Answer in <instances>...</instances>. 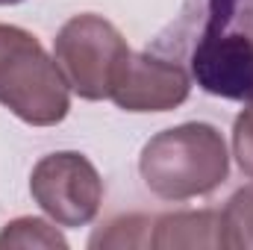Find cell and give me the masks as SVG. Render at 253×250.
Segmentation results:
<instances>
[{
  "label": "cell",
  "instance_id": "cell-8",
  "mask_svg": "<svg viewBox=\"0 0 253 250\" xmlns=\"http://www.w3.org/2000/svg\"><path fill=\"white\" fill-rule=\"evenodd\" d=\"M221 242L230 250H253V186L239 188L221 212Z\"/></svg>",
  "mask_w": 253,
  "mask_h": 250
},
{
  "label": "cell",
  "instance_id": "cell-4",
  "mask_svg": "<svg viewBox=\"0 0 253 250\" xmlns=\"http://www.w3.org/2000/svg\"><path fill=\"white\" fill-rule=\"evenodd\" d=\"M30 194L56 227H85L103 203V180L77 150L47 153L30 174Z\"/></svg>",
  "mask_w": 253,
  "mask_h": 250
},
{
  "label": "cell",
  "instance_id": "cell-7",
  "mask_svg": "<svg viewBox=\"0 0 253 250\" xmlns=\"http://www.w3.org/2000/svg\"><path fill=\"white\" fill-rule=\"evenodd\" d=\"M150 248H224L221 242V215L212 209H186L153 218Z\"/></svg>",
  "mask_w": 253,
  "mask_h": 250
},
{
  "label": "cell",
  "instance_id": "cell-3",
  "mask_svg": "<svg viewBox=\"0 0 253 250\" xmlns=\"http://www.w3.org/2000/svg\"><path fill=\"white\" fill-rule=\"evenodd\" d=\"M129 53L121 30L94 12L68 18L53 39V59L83 100H106Z\"/></svg>",
  "mask_w": 253,
  "mask_h": 250
},
{
  "label": "cell",
  "instance_id": "cell-6",
  "mask_svg": "<svg viewBox=\"0 0 253 250\" xmlns=\"http://www.w3.org/2000/svg\"><path fill=\"white\" fill-rule=\"evenodd\" d=\"M191 74L197 85L215 97L253 100V39L242 33L209 30L191 53Z\"/></svg>",
  "mask_w": 253,
  "mask_h": 250
},
{
  "label": "cell",
  "instance_id": "cell-5",
  "mask_svg": "<svg viewBox=\"0 0 253 250\" xmlns=\"http://www.w3.org/2000/svg\"><path fill=\"white\" fill-rule=\"evenodd\" d=\"M191 91V77L177 62L129 53L109 100L124 112H171L186 103Z\"/></svg>",
  "mask_w": 253,
  "mask_h": 250
},
{
  "label": "cell",
  "instance_id": "cell-13",
  "mask_svg": "<svg viewBox=\"0 0 253 250\" xmlns=\"http://www.w3.org/2000/svg\"><path fill=\"white\" fill-rule=\"evenodd\" d=\"M15 3H24V0H0V6H15Z\"/></svg>",
  "mask_w": 253,
  "mask_h": 250
},
{
  "label": "cell",
  "instance_id": "cell-11",
  "mask_svg": "<svg viewBox=\"0 0 253 250\" xmlns=\"http://www.w3.org/2000/svg\"><path fill=\"white\" fill-rule=\"evenodd\" d=\"M233 156L242 174L253 180V100L248 103V109H242V115L233 124Z\"/></svg>",
  "mask_w": 253,
  "mask_h": 250
},
{
  "label": "cell",
  "instance_id": "cell-9",
  "mask_svg": "<svg viewBox=\"0 0 253 250\" xmlns=\"http://www.w3.org/2000/svg\"><path fill=\"white\" fill-rule=\"evenodd\" d=\"M6 248H47V250L59 248V250H65L68 242H65V236L50 221L27 215V218L9 221L3 227V233H0V250H6Z\"/></svg>",
  "mask_w": 253,
  "mask_h": 250
},
{
  "label": "cell",
  "instance_id": "cell-2",
  "mask_svg": "<svg viewBox=\"0 0 253 250\" xmlns=\"http://www.w3.org/2000/svg\"><path fill=\"white\" fill-rule=\"evenodd\" d=\"M0 106L30 126H56L71 112V85L42 42L0 24Z\"/></svg>",
  "mask_w": 253,
  "mask_h": 250
},
{
  "label": "cell",
  "instance_id": "cell-1",
  "mask_svg": "<svg viewBox=\"0 0 253 250\" xmlns=\"http://www.w3.org/2000/svg\"><path fill=\"white\" fill-rule=\"evenodd\" d=\"M144 186L162 200H191L212 194L230 174L224 135L212 124L189 121L156 132L138 156Z\"/></svg>",
  "mask_w": 253,
  "mask_h": 250
},
{
  "label": "cell",
  "instance_id": "cell-10",
  "mask_svg": "<svg viewBox=\"0 0 253 250\" xmlns=\"http://www.w3.org/2000/svg\"><path fill=\"white\" fill-rule=\"evenodd\" d=\"M153 221L144 215H121L97 230L88 248H150Z\"/></svg>",
  "mask_w": 253,
  "mask_h": 250
},
{
  "label": "cell",
  "instance_id": "cell-12",
  "mask_svg": "<svg viewBox=\"0 0 253 250\" xmlns=\"http://www.w3.org/2000/svg\"><path fill=\"white\" fill-rule=\"evenodd\" d=\"M236 3H239V0H209V30L224 27V24L233 18ZM209 30H206V33H209Z\"/></svg>",
  "mask_w": 253,
  "mask_h": 250
}]
</instances>
